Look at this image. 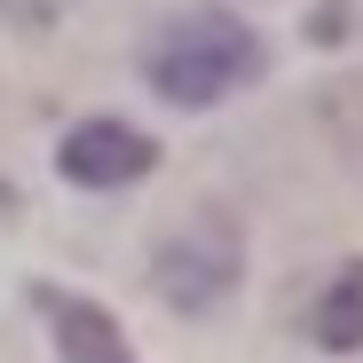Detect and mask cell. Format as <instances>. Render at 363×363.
Returning <instances> with one entry per match:
<instances>
[{
  "label": "cell",
  "mask_w": 363,
  "mask_h": 363,
  "mask_svg": "<svg viewBox=\"0 0 363 363\" xmlns=\"http://www.w3.org/2000/svg\"><path fill=\"white\" fill-rule=\"evenodd\" d=\"M261 72V40L237 16H182L150 48V79L166 103H221L229 87H245Z\"/></svg>",
  "instance_id": "1"
},
{
  "label": "cell",
  "mask_w": 363,
  "mask_h": 363,
  "mask_svg": "<svg viewBox=\"0 0 363 363\" xmlns=\"http://www.w3.org/2000/svg\"><path fill=\"white\" fill-rule=\"evenodd\" d=\"M64 182H79V190H118V182H143L158 166V143L135 135V127H111V118H87V127L64 135Z\"/></svg>",
  "instance_id": "2"
},
{
  "label": "cell",
  "mask_w": 363,
  "mask_h": 363,
  "mask_svg": "<svg viewBox=\"0 0 363 363\" xmlns=\"http://www.w3.org/2000/svg\"><path fill=\"white\" fill-rule=\"evenodd\" d=\"M198 253H206V221L158 253V284H166V300H182V308H206V300L229 292V277H237V237H229V221H213V261H198Z\"/></svg>",
  "instance_id": "3"
},
{
  "label": "cell",
  "mask_w": 363,
  "mask_h": 363,
  "mask_svg": "<svg viewBox=\"0 0 363 363\" xmlns=\"http://www.w3.org/2000/svg\"><path fill=\"white\" fill-rule=\"evenodd\" d=\"M40 308H48V324H55V355H64V363H135L127 340H118V324L95 308V300L40 292Z\"/></svg>",
  "instance_id": "4"
},
{
  "label": "cell",
  "mask_w": 363,
  "mask_h": 363,
  "mask_svg": "<svg viewBox=\"0 0 363 363\" xmlns=\"http://www.w3.org/2000/svg\"><path fill=\"white\" fill-rule=\"evenodd\" d=\"M308 332H316V347H363V261H347V269L324 284Z\"/></svg>",
  "instance_id": "5"
}]
</instances>
